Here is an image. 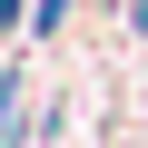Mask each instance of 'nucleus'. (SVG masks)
<instances>
[{"label":"nucleus","instance_id":"obj_1","mask_svg":"<svg viewBox=\"0 0 148 148\" xmlns=\"http://www.w3.org/2000/svg\"><path fill=\"white\" fill-rule=\"evenodd\" d=\"M20 138V69H0V148Z\"/></svg>","mask_w":148,"mask_h":148}]
</instances>
